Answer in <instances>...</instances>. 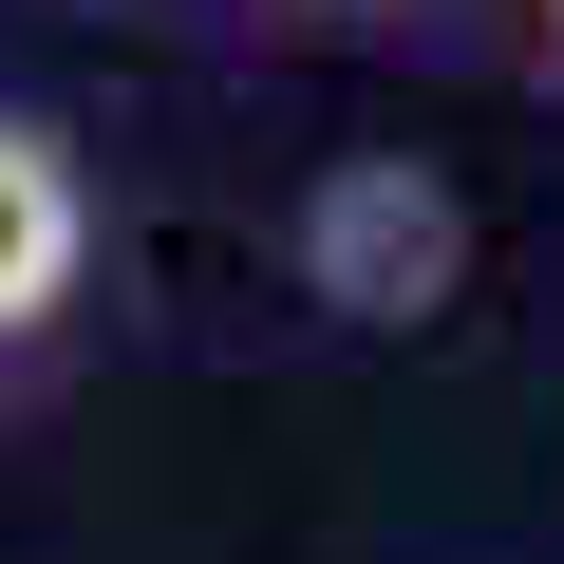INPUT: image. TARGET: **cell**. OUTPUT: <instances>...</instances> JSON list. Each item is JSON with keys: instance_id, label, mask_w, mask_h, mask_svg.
Returning <instances> with one entry per match:
<instances>
[{"instance_id": "1", "label": "cell", "mask_w": 564, "mask_h": 564, "mask_svg": "<svg viewBox=\"0 0 564 564\" xmlns=\"http://www.w3.org/2000/svg\"><path fill=\"white\" fill-rule=\"evenodd\" d=\"M302 263H321V302H358V321H433V282H452V207H433L414 170H339V188L302 207Z\"/></svg>"}, {"instance_id": "2", "label": "cell", "mask_w": 564, "mask_h": 564, "mask_svg": "<svg viewBox=\"0 0 564 564\" xmlns=\"http://www.w3.org/2000/svg\"><path fill=\"white\" fill-rule=\"evenodd\" d=\"M57 282H76V170H57V132L0 113V339L57 321Z\"/></svg>"}, {"instance_id": "3", "label": "cell", "mask_w": 564, "mask_h": 564, "mask_svg": "<svg viewBox=\"0 0 564 564\" xmlns=\"http://www.w3.org/2000/svg\"><path fill=\"white\" fill-rule=\"evenodd\" d=\"M545 57H564V0H545Z\"/></svg>"}]
</instances>
